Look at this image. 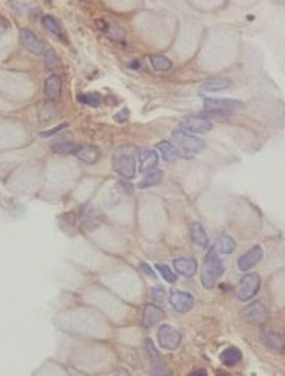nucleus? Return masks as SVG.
Wrapping results in <instances>:
<instances>
[{"label":"nucleus","instance_id":"nucleus-28","mask_svg":"<svg viewBox=\"0 0 285 376\" xmlns=\"http://www.w3.org/2000/svg\"><path fill=\"white\" fill-rule=\"evenodd\" d=\"M155 268L159 271V274L162 276V278L169 283H176L177 281V276L176 273L170 268L167 264H156Z\"/></svg>","mask_w":285,"mask_h":376},{"label":"nucleus","instance_id":"nucleus-29","mask_svg":"<svg viewBox=\"0 0 285 376\" xmlns=\"http://www.w3.org/2000/svg\"><path fill=\"white\" fill-rule=\"evenodd\" d=\"M57 64V54L53 50L46 51V57H44V66L47 70H53Z\"/></svg>","mask_w":285,"mask_h":376},{"label":"nucleus","instance_id":"nucleus-34","mask_svg":"<svg viewBox=\"0 0 285 376\" xmlns=\"http://www.w3.org/2000/svg\"><path fill=\"white\" fill-rule=\"evenodd\" d=\"M141 270H142V271H145V273H146L148 276L152 277V278H155V277H156L155 273H154V270H152V268H151V267H149L148 264H145V263L141 264Z\"/></svg>","mask_w":285,"mask_h":376},{"label":"nucleus","instance_id":"nucleus-20","mask_svg":"<svg viewBox=\"0 0 285 376\" xmlns=\"http://www.w3.org/2000/svg\"><path fill=\"white\" fill-rule=\"evenodd\" d=\"M190 238L196 245H199L202 248H207L209 245V239L205 233V229H203L202 223H199V222H193L190 226Z\"/></svg>","mask_w":285,"mask_h":376},{"label":"nucleus","instance_id":"nucleus-16","mask_svg":"<svg viewBox=\"0 0 285 376\" xmlns=\"http://www.w3.org/2000/svg\"><path fill=\"white\" fill-rule=\"evenodd\" d=\"M260 339H262V343H263L268 349H271V350L275 351L284 350V339H282V336H279V334H276V333H273V331H266V330H263L262 334H260Z\"/></svg>","mask_w":285,"mask_h":376},{"label":"nucleus","instance_id":"nucleus-27","mask_svg":"<svg viewBox=\"0 0 285 376\" xmlns=\"http://www.w3.org/2000/svg\"><path fill=\"white\" fill-rule=\"evenodd\" d=\"M78 101L84 105H88V107H100L101 105V97L95 92L92 93H79L78 95Z\"/></svg>","mask_w":285,"mask_h":376},{"label":"nucleus","instance_id":"nucleus-19","mask_svg":"<svg viewBox=\"0 0 285 376\" xmlns=\"http://www.w3.org/2000/svg\"><path fill=\"white\" fill-rule=\"evenodd\" d=\"M156 149L161 152V156L166 162H174L176 159L182 158V152L174 148L170 142H159L156 143Z\"/></svg>","mask_w":285,"mask_h":376},{"label":"nucleus","instance_id":"nucleus-21","mask_svg":"<svg viewBox=\"0 0 285 376\" xmlns=\"http://www.w3.org/2000/svg\"><path fill=\"white\" fill-rule=\"evenodd\" d=\"M233 86V80L231 79H212L205 82L200 86V92H218V90H224V89H230Z\"/></svg>","mask_w":285,"mask_h":376},{"label":"nucleus","instance_id":"nucleus-32","mask_svg":"<svg viewBox=\"0 0 285 376\" xmlns=\"http://www.w3.org/2000/svg\"><path fill=\"white\" fill-rule=\"evenodd\" d=\"M129 110L128 108H123L120 113L114 114V120L118 121V123H125V121H128L129 120Z\"/></svg>","mask_w":285,"mask_h":376},{"label":"nucleus","instance_id":"nucleus-17","mask_svg":"<svg viewBox=\"0 0 285 376\" xmlns=\"http://www.w3.org/2000/svg\"><path fill=\"white\" fill-rule=\"evenodd\" d=\"M72 137V134H65V136H60L59 140L54 143L52 146V151L54 153H59V155H67V153H75L76 151V145L73 143V140H67V138Z\"/></svg>","mask_w":285,"mask_h":376},{"label":"nucleus","instance_id":"nucleus-15","mask_svg":"<svg viewBox=\"0 0 285 376\" xmlns=\"http://www.w3.org/2000/svg\"><path fill=\"white\" fill-rule=\"evenodd\" d=\"M75 156L78 158L79 161L88 163V165H92V163H95L98 159H100L101 152H100V149H98L97 146L87 145V146L76 148V151H75Z\"/></svg>","mask_w":285,"mask_h":376},{"label":"nucleus","instance_id":"nucleus-18","mask_svg":"<svg viewBox=\"0 0 285 376\" xmlns=\"http://www.w3.org/2000/svg\"><path fill=\"white\" fill-rule=\"evenodd\" d=\"M44 92H46V97L49 100H56L60 97V92H62V79L57 75L50 76L46 83H44Z\"/></svg>","mask_w":285,"mask_h":376},{"label":"nucleus","instance_id":"nucleus-30","mask_svg":"<svg viewBox=\"0 0 285 376\" xmlns=\"http://www.w3.org/2000/svg\"><path fill=\"white\" fill-rule=\"evenodd\" d=\"M145 349H146V353H148L151 362H154V360H156L159 357V353L155 349V346H154V343H152L151 339H146V341H145Z\"/></svg>","mask_w":285,"mask_h":376},{"label":"nucleus","instance_id":"nucleus-4","mask_svg":"<svg viewBox=\"0 0 285 376\" xmlns=\"http://www.w3.org/2000/svg\"><path fill=\"white\" fill-rule=\"evenodd\" d=\"M243 102L238 100H230V98H207L203 101V108L208 113H233L240 108H243Z\"/></svg>","mask_w":285,"mask_h":376},{"label":"nucleus","instance_id":"nucleus-11","mask_svg":"<svg viewBox=\"0 0 285 376\" xmlns=\"http://www.w3.org/2000/svg\"><path fill=\"white\" fill-rule=\"evenodd\" d=\"M262 258H263V250H262V247L260 245H255L252 250H249L245 255H241L238 258L237 264H238V268L241 271H247V270H250L252 267H255L256 264L259 263Z\"/></svg>","mask_w":285,"mask_h":376},{"label":"nucleus","instance_id":"nucleus-35","mask_svg":"<svg viewBox=\"0 0 285 376\" xmlns=\"http://www.w3.org/2000/svg\"><path fill=\"white\" fill-rule=\"evenodd\" d=\"M8 28H9V22H8V21H6V19L0 15V32H5Z\"/></svg>","mask_w":285,"mask_h":376},{"label":"nucleus","instance_id":"nucleus-39","mask_svg":"<svg viewBox=\"0 0 285 376\" xmlns=\"http://www.w3.org/2000/svg\"><path fill=\"white\" fill-rule=\"evenodd\" d=\"M84 2H90V0H84Z\"/></svg>","mask_w":285,"mask_h":376},{"label":"nucleus","instance_id":"nucleus-22","mask_svg":"<svg viewBox=\"0 0 285 376\" xmlns=\"http://www.w3.org/2000/svg\"><path fill=\"white\" fill-rule=\"evenodd\" d=\"M146 175L143 176V179L138 184V188H151V187H155L158 185L161 181H162V175H164V172L162 171H159V169H152V171H148V172H145Z\"/></svg>","mask_w":285,"mask_h":376},{"label":"nucleus","instance_id":"nucleus-23","mask_svg":"<svg viewBox=\"0 0 285 376\" xmlns=\"http://www.w3.org/2000/svg\"><path fill=\"white\" fill-rule=\"evenodd\" d=\"M221 362L225 366H234L241 360V351L238 350L237 347H228L221 353L220 356Z\"/></svg>","mask_w":285,"mask_h":376},{"label":"nucleus","instance_id":"nucleus-2","mask_svg":"<svg viewBox=\"0 0 285 376\" xmlns=\"http://www.w3.org/2000/svg\"><path fill=\"white\" fill-rule=\"evenodd\" d=\"M225 268L224 264L221 261V258L217 254V248L211 247V250L208 251L207 257L203 260V265H202V274H200V280L205 289H212L217 283V278H220L224 274Z\"/></svg>","mask_w":285,"mask_h":376},{"label":"nucleus","instance_id":"nucleus-6","mask_svg":"<svg viewBox=\"0 0 285 376\" xmlns=\"http://www.w3.org/2000/svg\"><path fill=\"white\" fill-rule=\"evenodd\" d=\"M158 340H159V346L166 350H176L180 346L182 341V334L173 328L169 324H164L158 328Z\"/></svg>","mask_w":285,"mask_h":376},{"label":"nucleus","instance_id":"nucleus-25","mask_svg":"<svg viewBox=\"0 0 285 376\" xmlns=\"http://www.w3.org/2000/svg\"><path fill=\"white\" fill-rule=\"evenodd\" d=\"M149 62L152 64V67L158 70V72H167L171 69L173 63L170 59L164 57V56H151L149 57Z\"/></svg>","mask_w":285,"mask_h":376},{"label":"nucleus","instance_id":"nucleus-31","mask_svg":"<svg viewBox=\"0 0 285 376\" xmlns=\"http://www.w3.org/2000/svg\"><path fill=\"white\" fill-rule=\"evenodd\" d=\"M67 123H62V124H59V125H56V127H53L52 130H47V131H43L41 133V137H52V136H54V134H59L63 128H66L67 127Z\"/></svg>","mask_w":285,"mask_h":376},{"label":"nucleus","instance_id":"nucleus-24","mask_svg":"<svg viewBox=\"0 0 285 376\" xmlns=\"http://www.w3.org/2000/svg\"><path fill=\"white\" fill-rule=\"evenodd\" d=\"M235 247H237V242L230 235H221L217 241V245H215V248L220 251L221 254H233L235 251Z\"/></svg>","mask_w":285,"mask_h":376},{"label":"nucleus","instance_id":"nucleus-3","mask_svg":"<svg viewBox=\"0 0 285 376\" xmlns=\"http://www.w3.org/2000/svg\"><path fill=\"white\" fill-rule=\"evenodd\" d=\"M171 137L174 140V143L179 146V149L182 152H190V153H200L207 148L205 140L199 137L192 136L189 131H184L182 128L174 130L171 133Z\"/></svg>","mask_w":285,"mask_h":376},{"label":"nucleus","instance_id":"nucleus-12","mask_svg":"<svg viewBox=\"0 0 285 376\" xmlns=\"http://www.w3.org/2000/svg\"><path fill=\"white\" fill-rule=\"evenodd\" d=\"M173 265L176 268V271L183 277H193L197 271V261L193 257H183V258H177L173 261Z\"/></svg>","mask_w":285,"mask_h":376},{"label":"nucleus","instance_id":"nucleus-1","mask_svg":"<svg viewBox=\"0 0 285 376\" xmlns=\"http://www.w3.org/2000/svg\"><path fill=\"white\" fill-rule=\"evenodd\" d=\"M138 148L133 145H125L117 148L113 153V168L118 175L132 179L136 174Z\"/></svg>","mask_w":285,"mask_h":376},{"label":"nucleus","instance_id":"nucleus-10","mask_svg":"<svg viewBox=\"0 0 285 376\" xmlns=\"http://www.w3.org/2000/svg\"><path fill=\"white\" fill-rule=\"evenodd\" d=\"M19 38H21L22 45H24L29 53H32V54H35V56L43 54V51H44V44H43V41H41L31 29H26V28L21 29V31H19Z\"/></svg>","mask_w":285,"mask_h":376},{"label":"nucleus","instance_id":"nucleus-7","mask_svg":"<svg viewBox=\"0 0 285 376\" xmlns=\"http://www.w3.org/2000/svg\"><path fill=\"white\" fill-rule=\"evenodd\" d=\"M243 318L249 324L263 326L268 322V311L262 302H252L243 311Z\"/></svg>","mask_w":285,"mask_h":376},{"label":"nucleus","instance_id":"nucleus-5","mask_svg":"<svg viewBox=\"0 0 285 376\" xmlns=\"http://www.w3.org/2000/svg\"><path fill=\"white\" fill-rule=\"evenodd\" d=\"M260 289V276L256 273L245 274L238 285V299L241 302L250 301L256 296Z\"/></svg>","mask_w":285,"mask_h":376},{"label":"nucleus","instance_id":"nucleus-33","mask_svg":"<svg viewBox=\"0 0 285 376\" xmlns=\"http://www.w3.org/2000/svg\"><path fill=\"white\" fill-rule=\"evenodd\" d=\"M151 293H152V296H154V299H155V301L161 302L162 299H164V289H159V288L151 289Z\"/></svg>","mask_w":285,"mask_h":376},{"label":"nucleus","instance_id":"nucleus-26","mask_svg":"<svg viewBox=\"0 0 285 376\" xmlns=\"http://www.w3.org/2000/svg\"><path fill=\"white\" fill-rule=\"evenodd\" d=\"M43 25H44V28H46L47 31H50L52 34H54L56 37H62L63 31H62V26L57 22L56 18H53L50 15H46V16L43 18Z\"/></svg>","mask_w":285,"mask_h":376},{"label":"nucleus","instance_id":"nucleus-38","mask_svg":"<svg viewBox=\"0 0 285 376\" xmlns=\"http://www.w3.org/2000/svg\"><path fill=\"white\" fill-rule=\"evenodd\" d=\"M132 69H141V62H138V60H135V62H132L129 64Z\"/></svg>","mask_w":285,"mask_h":376},{"label":"nucleus","instance_id":"nucleus-9","mask_svg":"<svg viewBox=\"0 0 285 376\" xmlns=\"http://www.w3.org/2000/svg\"><path fill=\"white\" fill-rule=\"evenodd\" d=\"M170 303L173 306L174 311L180 313L189 312L194 305V298L187 293V292H182V290H173L170 293Z\"/></svg>","mask_w":285,"mask_h":376},{"label":"nucleus","instance_id":"nucleus-37","mask_svg":"<svg viewBox=\"0 0 285 376\" xmlns=\"http://www.w3.org/2000/svg\"><path fill=\"white\" fill-rule=\"evenodd\" d=\"M207 376V370L205 369H197V370H193L192 373H190V376Z\"/></svg>","mask_w":285,"mask_h":376},{"label":"nucleus","instance_id":"nucleus-8","mask_svg":"<svg viewBox=\"0 0 285 376\" xmlns=\"http://www.w3.org/2000/svg\"><path fill=\"white\" fill-rule=\"evenodd\" d=\"M180 128L190 133H208L212 130V123L202 115H187L180 121Z\"/></svg>","mask_w":285,"mask_h":376},{"label":"nucleus","instance_id":"nucleus-36","mask_svg":"<svg viewBox=\"0 0 285 376\" xmlns=\"http://www.w3.org/2000/svg\"><path fill=\"white\" fill-rule=\"evenodd\" d=\"M120 187H123V191H126V193H132L133 191V185L132 184H129V182H125V181H121L120 182Z\"/></svg>","mask_w":285,"mask_h":376},{"label":"nucleus","instance_id":"nucleus-13","mask_svg":"<svg viewBox=\"0 0 285 376\" xmlns=\"http://www.w3.org/2000/svg\"><path fill=\"white\" fill-rule=\"evenodd\" d=\"M138 161H139V172H148L152 171L158 163V153L151 149H142L138 151Z\"/></svg>","mask_w":285,"mask_h":376},{"label":"nucleus","instance_id":"nucleus-14","mask_svg":"<svg viewBox=\"0 0 285 376\" xmlns=\"http://www.w3.org/2000/svg\"><path fill=\"white\" fill-rule=\"evenodd\" d=\"M162 318H164V311L154 303H148L143 309L142 325L145 328H149V326L158 324Z\"/></svg>","mask_w":285,"mask_h":376}]
</instances>
